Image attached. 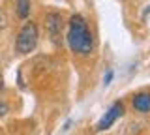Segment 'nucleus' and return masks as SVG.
I'll return each mask as SVG.
<instances>
[{"label": "nucleus", "instance_id": "10", "mask_svg": "<svg viewBox=\"0 0 150 135\" xmlns=\"http://www.w3.org/2000/svg\"><path fill=\"white\" fill-rule=\"evenodd\" d=\"M2 88H4V83H2V79H0V90H2Z\"/></svg>", "mask_w": 150, "mask_h": 135}, {"label": "nucleus", "instance_id": "7", "mask_svg": "<svg viewBox=\"0 0 150 135\" xmlns=\"http://www.w3.org/2000/svg\"><path fill=\"white\" fill-rule=\"evenodd\" d=\"M6 25H8V19H6V13H4L2 10H0V32H2L4 28H6Z\"/></svg>", "mask_w": 150, "mask_h": 135}, {"label": "nucleus", "instance_id": "2", "mask_svg": "<svg viewBox=\"0 0 150 135\" xmlns=\"http://www.w3.org/2000/svg\"><path fill=\"white\" fill-rule=\"evenodd\" d=\"M38 45V26L36 23H25L21 30H19V36L15 40V51L21 54H28L36 49Z\"/></svg>", "mask_w": 150, "mask_h": 135}, {"label": "nucleus", "instance_id": "8", "mask_svg": "<svg viewBox=\"0 0 150 135\" xmlns=\"http://www.w3.org/2000/svg\"><path fill=\"white\" fill-rule=\"evenodd\" d=\"M8 113V103L6 101H0V116H4Z\"/></svg>", "mask_w": 150, "mask_h": 135}, {"label": "nucleus", "instance_id": "9", "mask_svg": "<svg viewBox=\"0 0 150 135\" xmlns=\"http://www.w3.org/2000/svg\"><path fill=\"white\" fill-rule=\"evenodd\" d=\"M111 79H112V71L109 69V71L105 73V77H103V85H109V83H111Z\"/></svg>", "mask_w": 150, "mask_h": 135}, {"label": "nucleus", "instance_id": "1", "mask_svg": "<svg viewBox=\"0 0 150 135\" xmlns=\"http://www.w3.org/2000/svg\"><path fill=\"white\" fill-rule=\"evenodd\" d=\"M68 45L69 49L75 51V53L83 54H90L94 51V38L88 30V25L84 21L83 15H73L69 19V28H68Z\"/></svg>", "mask_w": 150, "mask_h": 135}, {"label": "nucleus", "instance_id": "5", "mask_svg": "<svg viewBox=\"0 0 150 135\" xmlns=\"http://www.w3.org/2000/svg\"><path fill=\"white\" fill-rule=\"evenodd\" d=\"M133 107L137 111H141V113H148L150 111V94H146V92L137 94L133 98Z\"/></svg>", "mask_w": 150, "mask_h": 135}, {"label": "nucleus", "instance_id": "6", "mask_svg": "<svg viewBox=\"0 0 150 135\" xmlns=\"http://www.w3.org/2000/svg\"><path fill=\"white\" fill-rule=\"evenodd\" d=\"M15 10H17V15L21 19H26L30 15V0H17Z\"/></svg>", "mask_w": 150, "mask_h": 135}, {"label": "nucleus", "instance_id": "4", "mask_svg": "<svg viewBox=\"0 0 150 135\" xmlns=\"http://www.w3.org/2000/svg\"><path fill=\"white\" fill-rule=\"evenodd\" d=\"M122 115H124V105H122L120 101L112 103V105L109 107V111H107V113L100 118V122H98L96 129H98V131H105V129H109L111 126L116 122V118H120Z\"/></svg>", "mask_w": 150, "mask_h": 135}, {"label": "nucleus", "instance_id": "3", "mask_svg": "<svg viewBox=\"0 0 150 135\" xmlns=\"http://www.w3.org/2000/svg\"><path fill=\"white\" fill-rule=\"evenodd\" d=\"M47 32H49V38L54 45H60L62 43V15L56 11H51L47 15Z\"/></svg>", "mask_w": 150, "mask_h": 135}]
</instances>
